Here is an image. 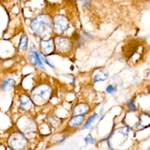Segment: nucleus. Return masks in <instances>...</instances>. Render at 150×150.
I'll use <instances>...</instances> for the list:
<instances>
[{
  "label": "nucleus",
  "mask_w": 150,
  "mask_h": 150,
  "mask_svg": "<svg viewBox=\"0 0 150 150\" xmlns=\"http://www.w3.org/2000/svg\"><path fill=\"white\" fill-rule=\"evenodd\" d=\"M127 108H128L129 110H132V112H135V110H136V107L134 105V100L128 101V103H127Z\"/></svg>",
  "instance_id": "nucleus-19"
},
{
  "label": "nucleus",
  "mask_w": 150,
  "mask_h": 150,
  "mask_svg": "<svg viewBox=\"0 0 150 150\" xmlns=\"http://www.w3.org/2000/svg\"><path fill=\"white\" fill-rule=\"evenodd\" d=\"M115 90H116V88L114 86H112V85H109V86L106 88V92L107 93H110V94L113 93Z\"/></svg>",
  "instance_id": "nucleus-21"
},
{
  "label": "nucleus",
  "mask_w": 150,
  "mask_h": 150,
  "mask_svg": "<svg viewBox=\"0 0 150 150\" xmlns=\"http://www.w3.org/2000/svg\"><path fill=\"white\" fill-rule=\"evenodd\" d=\"M16 127L26 135H31L38 132V125L35 120L29 114H22L16 121Z\"/></svg>",
  "instance_id": "nucleus-4"
},
{
  "label": "nucleus",
  "mask_w": 150,
  "mask_h": 150,
  "mask_svg": "<svg viewBox=\"0 0 150 150\" xmlns=\"http://www.w3.org/2000/svg\"><path fill=\"white\" fill-rule=\"evenodd\" d=\"M0 1H5V0H0Z\"/></svg>",
  "instance_id": "nucleus-25"
},
{
  "label": "nucleus",
  "mask_w": 150,
  "mask_h": 150,
  "mask_svg": "<svg viewBox=\"0 0 150 150\" xmlns=\"http://www.w3.org/2000/svg\"><path fill=\"white\" fill-rule=\"evenodd\" d=\"M6 144L11 150H27L30 146V141L27 135L17 129L9 134Z\"/></svg>",
  "instance_id": "nucleus-3"
},
{
  "label": "nucleus",
  "mask_w": 150,
  "mask_h": 150,
  "mask_svg": "<svg viewBox=\"0 0 150 150\" xmlns=\"http://www.w3.org/2000/svg\"><path fill=\"white\" fill-rule=\"evenodd\" d=\"M40 54V57H41V60L43 62V64H47V66H49L50 67H52V68H54V64H52L48 60H47V56L45 55V54H43L42 53H39Z\"/></svg>",
  "instance_id": "nucleus-18"
},
{
  "label": "nucleus",
  "mask_w": 150,
  "mask_h": 150,
  "mask_svg": "<svg viewBox=\"0 0 150 150\" xmlns=\"http://www.w3.org/2000/svg\"><path fill=\"white\" fill-rule=\"evenodd\" d=\"M53 28L58 35L64 34L69 28V19L63 15H56L53 18Z\"/></svg>",
  "instance_id": "nucleus-7"
},
{
  "label": "nucleus",
  "mask_w": 150,
  "mask_h": 150,
  "mask_svg": "<svg viewBox=\"0 0 150 150\" xmlns=\"http://www.w3.org/2000/svg\"><path fill=\"white\" fill-rule=\"evenodd\" d=\"M85 142L87 143V144H95L96 143V139L93 138L91 135H88L87 137H85Z\"/></svg>",
  "instance_id": "nucleus-20"
},
{
  "label": "nucleus",
  "mask_w": 150,
  "mask_h": 150,
  "mask_svg": "<svg viewBox=\"0 0 150 150\" xmlns=\"http://www.w3.org/2000/svg\"><path fill=\"white\" fill-rule=\"evenodd\" d=\"M21 2H27L28 0H21Z\"/></svg>",
  "instance_id": "nucleus-24"
},
{
  "label": "nucleus",
  "mask_w": 150,
  "mask_h": 150,
  "mask_svg": "<svg viewBox=\"0 0 150 150\" xmlns=\"http://www.w3.org/2000/svg\"><path fill=\"white\" fill-rule=\"evenodd\" d=\"M28 60L33 67H35L39 69L45 70L44 64L41 60L40 54L38 53V51L34 45H31L30 48L28 51Z\"/></svg>",
  "instance_id": "nucleus-8"
},
{
  "label": "nucleus",
  "mask_w": 150,
  "mask_h": 150,
  "mask_svg": "<svg viewBox=\"0 0 150 150\" xmlns=\"http://www.w3.org/2000/svg\"><path fill=\"white\" fill-rule=\"evenodd\" d=\"M89 112V107L86 103H77L72 110L73 115H85Z\"/></svg>",
  "instance_id": "nucleus-11"
},
{
  "label": "nucleus",
  "mask_w": 150,
  "mask_h": 150,
  "mask_svg": "<svg viewBox=\"0 0 150 150\" xmlns=\"http://www.w3.org/2000/svg\"><path fill=\"white\" fill-rule=\"evenodd\" d=\"M54 40L55 51L58 54H67L71 53V50L73 49L74 46V42L71 39L62 35H57L56 37L54 38Z\"/></svg>",
  "instance_id": "nucleus-5"
},
{
  "label": "nucleus",
  "mask_w": 150,
  "mask_h": 150,
  "mask_svg": "<svg viewBox=\"0 0 150 150\" xmlns=\"http://www.w3.org/2000/svg\"><path fill=\"white\" fill-rule=\"evenodd\" d=\"M30 29L37 37L46 38L53 32V18L48 14H39L30 19Z\"/></svg>",
  "instance_id": "nucleus-1"
},
{
  "label": "nucleus",
  "mask_w": 150,
  "mask_h": 150,
  "mask_svg": "<svg viewBox=\"0 0 150 150\" xmlns=\"http://www.w3.org/2000/svg\"><path fill=\"white\" fill-rule=\"evenodd\" d=\"M17 106L19 112H21L23 113H30L33 110L35 104L33 103L30 96L28 93L22 92L21 94H18V96Z\"/></svg>",
  "instance_id": "nucleus-6"
},
{
  "label": "nucleus",
  "mask_w": 150,
  "mask_h": 150,
  "mask_svg": "<svg viewBox=\"0 0 150 150\" xmlns=\"http://www.w3.org/2000/svg\"><path fill=\"white\" fill-rule=\"evenodd\" d=\"M40 50L41 53L45 55L53 54L55 51L54 38H42V40L40 41Z\"/></svg>",
  "instance_id": "nucleus-9"
},
{
  "label": "nucleus",
  "mask_w": 150,
  "mask_h": 150,
  "mask_svg": "<svg viewBox=\"0 0 150 150\" xmlns=\"http://www.w3.org/2000/svg\"><path fill=\"white\" fill-rule=\"evenodd\" d=\"M137 125L140 128H146L150 126V116L147 114H141L139 116V122Z\"/></svg>",
  "instance_id": "nucleus-15"
},
{
  "label": "nucleus",
  "mask_w": 150,
  "mask_h": 150,
  "mask_svg": "<svg viewBox=\"0 0 150 150\" xmlns=\"http://www.w3.org/2000/svg\"><path fill=\"white\" fill-rule=\"evenodd\" d=\"M30 96L35 106H42L49 102L53 96V88L46 82H41L31 88Z\"/></svg>",
  "instance_id": "nucleus-2"
},
{
  "label": "nucleus",
  "mask_w": 150,
  "mask_h": 150,
  "mask_svg": "<svg viewBox=\"0 0 150 150\" xmlns=\"http://www.w3.org/2000/svg\"><path fill=\"white\" fill-rule=\"evenodd\" d=\"M85 120V115H73L70 118L67 123V127L70 129H74L80 126Z\"/></svg>",
  "instance_id": "nucleus-10"
},
{
  "label": "nucleus",
  "mask_w": 150,
  "mask_h": 150,
  "mask_svg": "<svg viewBox=\"0 0 150 150\" xmlns=\"http://www.w3.org/2000/svg\"><path fill=\"white\" fill-rule=\"evenodd\" d=\"M119 132L122 133V134H127L128 132H129V127L125 126V127H123V128H121V129L119 130Z\"/></svg>",
  "instance_id": "nucleus-22"
},
{
  "label": "nucleus",
  "mask_w": 150,
  "mask_h": 150,
  "mask_svg": "<svg viewBox=\"0 0 150 150\" xmlns=\"http://www.w3.org/2000/svg\"><path fill=\"white\" fill-rule=\"evenodd\" d=\"M28 44H29V38L26 34H22L21 39H19V42L18 45V50L19 52H25L28 49Z\"/></svg>",
  "instance_id": "nucleus-14"
},
{
  "label": "nucleus",
  "mask_w": 150,
  "mask_h": 150,
  "mask_svg": "<svg viewBox=\"0 0 150 150\" xmlns=\"http://www.w3.org/2000/svg\"><path fill=\"white\" fill-rule=\"evenodd\" d=\"M98 118V114L97 113H93L92 115H91L89 118L86 121V122L84 123V125H83V127H82V129L83 130H85V129H88L90 125H91V123H92L96 119Z\"/></svg>",
  "instance_id": "nucleus-17"
},
{
  "label": "nucleus",
  "mask_w": 150,
  "mask_h": 150,
  "mask_svg": "<svg viewBox=\"0 0 150 150\" xmlns=\"http://www.w3.org/2000/svg\"><path fill=\"white\" fill-rule=\"evenodd\" d=\"M46 121L49 125H51L52 127H54V128L60 126L62 123L61 119L58 118L56 115H54V114H48L46 117Z\"/></svg>",
  "instance_id": "nucleus-13"
},
{
  "label": "nucleus",
  "mask_w": 150,
  "mask_h": 150,
  "mask_svg": "<svg viewBox=\"0 0 150 150\" xmlns=\"http://www.w3.org/2000/svg\"><path fill=\"white\" fill-rule=\"evenodd\" d=\"M108 78V73L105 71H98V72L93 76V81L94 82H100L104 81Z\"/></svg>",
  "instance_id": "nucleus-16"
},
{
  "label": "nucleus",
  "mask_w": 150,
  "mask_h": 150,
  "mask_svg": "<svg viewBox=\"0 0 150 150\" xmlns=\"http://www.w3.org/2000/svg\"><path fill=\"white\" fill-rule=\"evenodd\" d=\"M82 4H83L84 6L88 8V6L90 5V2H89V0H82Z\"/></svg>",
  "instance_id": "nucleus-23"
},
{
  "label": "nucleus",
  "mask_w": 150,
  "mask_h": 150,
  "mask_svg": "<svg viewBox=\"0 0 150 150\" xmlns=\"http://www.w3.org/2000/svg\"><path fill=\"white\" fill-rule=\"evenodd\" d=\"M15 85H16V82L13 78L4 77L1 81V83H0V88H1L3 91H6V90H9V89L14 88Z\"/></svg>",
  "instance_id": "nucleus-12"
}]
</instances>
